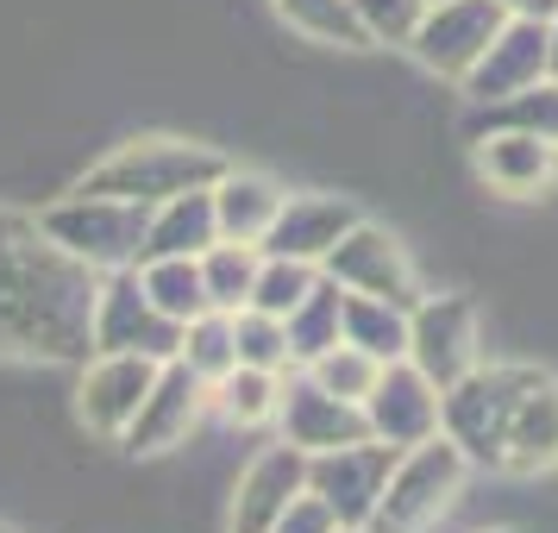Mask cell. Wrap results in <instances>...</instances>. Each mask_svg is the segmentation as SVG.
Instances as JSON below:
<instances>
[{
  "label": "cell",
  "mask_w": 558,
  "mask_h": 533,
  "mask_svg": "<svg viewBox=\"0 0 558 533\" xmlns=\"http://www.w3.org/2000/svg\"><path fill=\"white\" fill-rule=\"evenodd\" d=\"M195 408H202V377L182 358H163L151 396H145V408L126 433V452H170L182 433L195 427Z\"/></svg>",
  "instance_id": "cell-15"
},
{
  "label": "cell",
  "mask_w": 558,
  "mask_h": 533,
  "mask_svg": "<svg viewBox=\"0 0 558 533\" xmlns=\"http://www.w3.org/2000/svg\"><path fill=\"white\" fill-rule=\"evenodd\" d=\"M182 327L163 320L157 302L145 295L138 270H113L95 295V352H151V358H177Z\"/></svg>",
  "instance_id": "cell-8"
},
{
  "label": "cell",
  "mask_w": 558,
  "mask_h": 533,
  "mask_svg": "<svg viewBox=\"0 0 558 533\" xmlns=\"http://www.w3.org/2000/svg\"><path fill=\"white\" fill-rule=\"evenodd\" d=\"M408 364L446 396L452 383H464L477 371V314L464 295H439V302H421L408 314Z\"/></svg>",
  "instance_id": "cell-6"
},
{
  "label": "cell",
  "mask_w": 558,
  "mask_h": 533,
  "mask_svg": "<svg viewBox=\"0 0 558 533\" xmlns=\"http://www.w3.org/2000/svg\"><path fill=\"white\" fill-rule=\"evenodd\" d=\"M502 7H514L521 20H558V0H502Z\"/></svg>",
  "instance_id": "cell-31"
},
{
  "label": "cell",
  "mask_w": 558,
  "mask_h": 533,
  "mask_svg": "<svg viewBox=\"0 0 558 533\" xmlns=\"http://www.w3.org/2000/svg\"><path fill=\"white\" fill-rule=\"evenodd\" d=\"M402 446L389 439H352V446H332V452L307 458V489L327 496L339 528H371L383 508V489H389V471H396Z\"/></svg>",
  "instance_id": "cell-5"
},
{
  "label": "cell",
  "mask_w": 558,
  "mask_h": 533,
  "mask_svg": "<svg viewBox=\"0 0 558 533\" xmlns=\"http://www.w3.org/2000/svg\"><path fill=\"white\" fill-rule=\"evenodd\" d=\"M327 277L339 289H352V295H377V302H396V307L414 302V270H408L402 245L389 232L364 227V220L327 252Z\"/></svg>",
  "instance_id": "cell-11"
},
{
  "label": "cell",
  "mask_w": 558,
  "mask_h": 533,
  "mask_svg": "<svg viewBox=\"0 0 558 533\" xmlns=\"http://www.w3.org/2000/svg\"><path fill=\"white\" fill-rule=\"evenodd\" d=\"M138 282H145V295L157 302V314L177 320V327L202 320L207 307H214L207 302L202 257H145V264H138Z\"/></svg>",
  "instance_id": "cell-21"
},
{
  "label": "cell",
  "mask_w": 558,
  "mask_h": 533,
  "mask_svg": "<svg viewBox=\"0 0 558 533\" xmlns=\"http://www.w3.org/2000/svg\"><path fill=\"white\" fill-rule=\"evenodd\" d=\"M439 389H433L414 364H383L377 389H371V402H364V414H371V439H389V446H421V439H433L439 433Z\"/></svg>",
  "instance_id": "cell-12"
},
{
  "label": "cell",
  "mask_w": 558,
  "mask_h": 533,
  "mask_svg": "<svg viewBox=\"0 0 558 533\" xmlns=\"http://www.w3.org/2000/svg\"><path fill=\"white\" fill-rule=\"evenodd\" d=\"M277 13L289 20L295 32H307V38H320V45H371V32H364V20H357L352 0H277Z\"/></svg>",
  "instance_id": "cell-25"
},
{
  "label": "cell",
  "mask_w": 558,
  "mask_h": 533,
  "mask_svg": "<svg viewBox=\"0 0 558 533\" xmlns=\"http://www.w3.org/2000/svg\"><path fill=\"white\" fill-rule=\"evenodd\" d=\"M227 177V163L202 145H182V138H132L120 152L107 157L95 177H82L76 189L88 195H120V202H145V207H163L189 195V189H214Z\"/></svg>",
  "instance_id": "cell-2"
},
{
  "label": "cell",
  "mask_w": 558,
  "mask_h": 533,
  "mask_svg": "<svg viewBox=\"0 0 558 533\" xmlns=\"http://www.w3.org/2000/svg\"><path fill=\"white\" fill-rule=\"evenodd\" d=\"M307 489V452L302 446H270L257 458L245 483H239V502H232V533H270L282 521V508Z\"/></svg>",
  "instance_id": "cell-14"
},
{
  "label": "cell",
  "mask_w": 558,
  "mask_h": 533,
  "mask_svg": "<svg viewBox=\"0 0 558 533\" xmlns=\"http://www.w3.org/2000/svg\"><path fill=\"white\" fill-rule=\"evenodd\" d=\"M352 227L357 214L339 195H289L264 245H270V257H327Z\"/></svg>",
  "instance_id": "cell-17"
},
{
  "label": "cell",
  "mask_w": 558,
  "mask_h": 533,
  "mask_svg": "<svg viewBox=\"0 0 558 533\" xmlns=\"http://www.w3.org/2000/svg\"><path fill=\"white\" fill-rule=\"evenodd\" d=\"M553 70H558V20H553Z\"/></svg>",
  "instance_id": "cell-32"
},
{
  "label": "cell",
  "mask_w": 558,
  "mask_h": 533,
  "mask_svg": "<svg viewBox=\"0 0 558 533\" xmlns=\"http://www.w3.org/2000/svg\"><path fill=\"white\" fill-rule=\"evenodd\" d=\"M352 7H357V20H364L371 38H414L433 0H352Z\"/></svg>",
  "instance_id": "cell-29"
},
{
  "label": "cell",
  "mask_w": 558,
  "mask_h": 533,
  "mask_svg": "<svg viewBox=\"0 0 558 533\" xmlns=\"http://www.w3.org/2000/svg\"><path fill=\"white\" fill-rule=\"evenodd\" d=\"M95 264L51 232L0 207V358H76L95 352Z\"/></svg>",
  "instance_id": "cell-1"
},
{
  "label": "cell",
  "mask_w": 558,
  "mask_h": 533,
  "mask_svg": "<svg viewBox=\"0 0 558 533\" xmlns=\"http://www.w3.org/2000/svg\"><path fill=\"white\" fill-rule=\"evenodd\" d=\"M307 377L320 383V389H332L339 402H371V389H377L383 377V358H371L364 346H352V339H339L332 352H320L314 364H307Z\"/></svg>",
  "instance_id": "cell-24"
},
{
  "label": "cell",
  "mask_w": 558,
  "mask_h": 533,
  "mask_svg": "<svg viewBox=\"0 0 558 533\" xmlns=\"http://www.w3.org/2000/svg\"><path fill=\"white\" fill-rule=\"evenodd\" d=\"M277 421H282V433H289V446H302L307 458L332 452V446H352V439H371V414L357 402H339V396L320 389L314 377L282 389Z\"/></svg>",
  "instance_id": "cell-13"
},
{
  "label": "cell",
  "mask_w": 558,
  "mask_h": 533,
  "mask_svg": "<svg viewBox=\"0 0 558 533\" xmlns=\"http://www.w3.org/2000/svg\"><path fill=\"white\" fill-rule=\"evenodd\" d=\"M207 245H220V220H214V189H189L177 202L157 207L145 257H202ZM138 257V264H145Z\"/></svg>",
  "instance_id": "cell-20"
},
{
  "label": "cell",
  "mask_w": 558,
  "mask_h": 533,
  "mask_svg": "<svg viewBox=\"0 0 558 533\" xmlns=\"http://www.w3.org/2000/svg\"><path fill=\"white\" fill-rule=\"evenodd\" d=\"M339 528V514H332V502L327 496H314V489H302L295 502L282 508V521L270 533H332Z\"/></svg>",
  "instance_id": "cell-30"
},
{
  "label": "cell",
  "mask_w": 558,
  "mask_h": 533,
  "mask_svg": "<svg viewBox=\"0 0 558 533\" xmlns=\"http://www.w3.org/2000/svg\"><path fill=\"white\" fill-rule=\"evenodd\" d=\"M496 32H502V0H433L408 45L427 70L464 82L477 70V57L496 45Z\"/></svg>",
  "instance_id": "cell-7"
},
{
  "label": "cell",
  "mask_w": 558,
  "mask_h": 533,
  "mask_svg": "<svg viewBox=\"0 0 558 533\" xmlns=\"http://www.w3.org/2000/svg\"><path fill=\"white\" fill-rule=\"evenodd\" d=\"M232 332H239V364H257V371H282L289 364V320L264 314V307H239L232 314Z\"/></svg>",
  "instance_id": "cell-28"
},
{
  "label": "cell",
  "mask_w": 558,
  "mask_h": 533,
  "mask_svg": "<svg viewBox=\"0 0 558 533\" xmlns=\"http://www.w3.org/2000/svg\"><path fill=\"white\" fill-rule=\"evenodd\" d=\"M558 464V377L533 371L502 433V471H553Z\"/></svg>",
  "instance_id": "cell-16"
},
{
  "label": "cell",
  "mask_w": 558,
  "mask_h": 533,
  "mask_svg": "<svg viewBox=\"0 0 558 533\" xmlns=\"http://www.w3.org/2000/svg\"><path fill=\"white\" fill-rule=\"evenodd\" d=\"M553 70V20H514V26L496 32V45L477 57V70L464 76L471 101H514L539 88V76Z\"/></svg>",
  "instance_id": "cell-10"
},
{
  "label": "cell",
  "mask_w": 558,
  "mask_h": 533,
  "mask_svg": "<svg viewBox=\"0 0 558 533\" xmlns=\"http://www.w3.org/2000/svg\"><path fill=\"white\" fill-rule=\"evenodd\" d=\"M282 202H289V195H282L270 177L227 170V177L214 182V220H220V239H232V245H264L270 227H277Z\"/></svg>",
  "instance_id": "cell-18"
},
{
  "label": "cell",
  "mask_w": 558,
  "mask_h": 533,
  "mask_svg": "<svg viewBox=\"0 0 558 533\" xmlns=\"http://www.w3.org/2000/svg\"><path fill=\"white\" fill-rule=\"evenodd\" d=\"M0 533H13V528H0Z\"/></svg>",
  "instance_id": "cell-33"
},
{
  "label": "cell",
  "mask_w": 558,
  "mask_h": 533,
  "mask_svg": "<svg viewBox=\"0 0 558 533\" xmlns=\"http://www.w3.org/2000/svg\"><path fill=\"white\" fill-rule=\"evenodd\" d=\"M464 464L471 458L458 452L452 439H421V446H408L396 458V471H389V489H383V508L371 533H421L427 521H439V508L452 502V489L464 483Z\"/></svg>",
  "instance_id": "cell-4"
},
{
  "label": "cell",
  "mask_w": 558,
  "mask_h": 533,
  "mask_svg": "<svg viewBox=\"0 0 558 533\" xmlns=\"http://www.w3.org/2000/svg\"><path fill=\"white\" fill-rule=\"evenodd\" d=\"M38 227L51 232L70 257L95 264V270H132L145 257V239H151L145 202L88 195V189H70V202H57L51 214H38Z\"/></svg>",
  "instance_id": "cell-3"
},
{
  "label": "cell",
  "mask_w": 558,
  "mask_h": 533,
  "mask_svg": "<svg viewBox=\"0 0 558 533\" xmlns=\"http://www.w3.org/2000/svg\"><path fill=\"white\" fill-rule=\"evenodd\" d=\"M357 533H364V528H357Z\"/></svg>",
  "instance_id": "cell-34"
},
{
  "label": "cell",
  "mask_w": 558,
  "mask_h": 533,
  "mask_svg": "<svg viewBox=\"0 0 558 533\" xmlns=\"http://www.w3.org/2000/svg\"><path fill=\"white\" fill-rule=\"evenodd\" d=\"M257 270H264V257L257 245H207L202 252V277H207V302L220 307V314H239V307H252V289H257Z\"/></svg>",
  "instance_id": "cell-22"
},
{
  "label": "cell",
  "mask_w": 558,
  "mask_h": 533,
  "mask_svg": "<svg viewBox=\"0 0 558 533\" xmlns=\"http://www.w3.org/2000/svg\"><path fill=\"white\" fill-rule=\"evenodd\" d=\"M314 289H320V277H314V264H307V257H270V252H264V270H257V289H252V307L277 314V320H289V314H295V307H302Z\"/></svg>",
  "instance_id": "cell-26"
},
{
  "label": "cell",
  "mask_w": 558,
  "mask_h": 533,
  "mask_svg": "<svg viewBox=\"0 0 558 533\" xmlns=\"http://www.w3.org/2000/svg\"><path fill=\"white\" fill-rule=\"evenodd\" d=\"M177 358L195 371L202 383H220L239 371V332H232V314H220V307H207L202 320H189L182 327V346Z\"/></svg>",
  "instance_id": "cell-23"
},
{
  "label": "cell",
  "mask_w": 558,
  "mask_h": 533,
  "mask_svg": "<svg viewBox=\"0 0 558 533\" xmlns=\"http://www.w3.org/2000/svg\"><path fill=\"white\" fill-rule=\"evenodd\" d=\"M220 408H227L239 427H257L282 408V383L277 371H257V364H239L232 377H220Z\"/></svg>",
  "instance_id": "cell-27"
},
{
  "label": "cell",
  "mask_w": 558,
  "mask_h": 533,
  "mask_svg": "<svg viewBox=\"0 0 558 533\" xmlns=\"http://www.w3.org/2000/svg\"><path fill=\"white\" fill-rule=\"evenodd\" d=\"M157 371H163V358H151V352H101L95 371L82 377V396H76L82 427L107 433V439H126L132 421H138V408H145V396H151Z\"/></svg>",
  "instance_id": "cell-9"
},
{
  "label": "cell",
  "mask_w": 558,
  "mask_h": 533,
  "mask_svg": "<svg viewBox=\"0 0 558 533\" xmlns=\"http://www.w3.org/2000/svg\"><path fill=\"white\" fill-rule=\"evenodd\" d=\"M553 170H558V152L539 132H502V138L477 145V177L489 189H502V195H533V189L553 182Z\"/></svg>",
  "instance_id": "cell-19"
}]
</instances>
